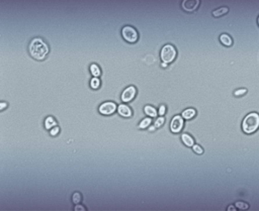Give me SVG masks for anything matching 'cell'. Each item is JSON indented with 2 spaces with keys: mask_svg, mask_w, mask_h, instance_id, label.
<instances>
[{
  "mask_svg": "<svg viewBox=\"0 0 259 211\" xmlns=\"http://www.w3.org/2000/svg\"><path fill=\"white\" fill-rule=\"evenodd\" d=\"M237 209V207L236 206H234V205H230V206H228V208H227V210L228 211H235Z\"/></svg>",
  "mask_w": 259,
  "mask_h": 211,
  "instance_id": "28",
  "label": "cell"
},
{
  "mask_svg": "<svg viewBox=\"0 0 259 211\" xmlns=\"http://www.w3.org/2000/svg\"><path fill=\"white\" fill-rule=\"evenodd\" d=\"M165 112H166V107H165L164 105H161L160 108H159V113L158 114H160L161 116H163V115L165 114Z\"/></svg>",
  "mask_w": 259,
  "mask_h": 211,
  "instance_id": "25",
  "label": "cell"
},
{
  "mask_svg": "<svg viewBox=\"0 0 259 211\" xmlns=\"http://www.w3.org/2000/svg\"><path fill=\"white\" fill-rule=\"evenodd\" d=\"M220 42L226 47H231L233 44L232 37L229 35H227V33H223V35H220Z\"/></svg>",
  "mask_w": 259,
  "mask_h": 211,
  "instance_id": "11",
  "label": "cell"
},
{
  "mask_svg": "<svg viewBox=\"0 0 259 211\" xmlns=\"http://www.w3.org/2000/svg\"><path fill=\"white\" fill-rule=\"evenodd\" d=\"M29 54L36 60H44L49 54V47L42 38H33L29 47Z\"/></svg>",
  "mask_w": 259,
  "mask_h": 211,
  "instance_id": "1",
  "label": "cell"
},
{
  "mask_svg": "<svg viewBox=\"0 0 259 211\" xmlns=\"http://www.w3.org/2000/svg\"><path fill=\"white\" fill-rule=\"evenodd\" d=\"M59 133H60V128H59V127L57 126V125H56V126H54V127H53V128L50 130L51 135H53V136L57 135V134H58Z\"/></svg>",
  "mask_w": 259,
  "mask_h": 211,
  "instance_id": "23",
  "label": "cell"
},
{
  "mask_svg": "<svg viewBox=\"0 0 259 211\" xmlns=\"http://www.w3.org/2000/svg\"><path fill=\"white\" fill-rule=\"evenodd\" d=\"M183 117L180 115H175L172 118L170 123V130L174 133H177L181 131L182 127H183Z\"/></svg>",
  "mask_w": 259,
  "mask_h": 211,
  "instance_id": "5",
  "label": "cell"
},
{
  "mask_svg": "<svg viewBox=\"0 0 259 211\" xmlns=\"http://www.w3.org/2000/svg\"><path fill=\"white\" fill-rule=\"evenodd\" d=\"M144 111H145L146 114H148L149 116H151V117H155L157 115L156 109H155L153 106H150V105L145 106V108H144Z\"/></svg>",
  "mask_w": 259,
  "mask_h": 211,
  "instance_id": "15",
  "label": "cell"
},
{
  "mask_svg": "<svg viewBox=\"0 0 259 211\" xmlns=\"http://www.w3.org/2000/svg\"><path fill=\"white\" fill-rule=\"evenodd\" d=\"M161 60L166 64L173 62L176 58V50L172 44H165L161 50Z\"/></svg>",
  "mask_w": 259,
  "mask_h": 211,
  "instance_id": "3",
  "label": "cell"
},
{
  "mask_svg": "<svg viewBox=\"0 0 259 211\" xmlns=\"http://www.w3.org/2000/svg\"><path fill=\"white\" fill-rule=\"evenodd\" d=\"M182 8H183L185 11L187 12H191L196 10V8L198 7L199 5V1L198 0H185V1L182 2Z\"/></svg>",
  "mask_w": 259,
  "mask_h": 211,
  "instance_id": "8",
  "label": "cell"
},
{
  "mask_svg": "<svg viewBox=\"0 0 259 211\" xmlns=\"http://www.w3.org/2000/svg\"><path fill=\"white\" fill-rule=\"evenodd\" d=\"M257 22H258V25H259V16H258V19H257Z\"/></svg>",
  "mask_w": 259,
  "mask_h": 211,
  "instance_id": "31",
  "label": "cell"
},
{
  "mask_svg": "<svg viewBox=\"0 0 259 211\" xmlns=\"http://www.w3.org/2000/svg\"><path fill=\"white\" fill-rule=\"evenodd\" d=\"M155 127H156V126H151V127H150V128H149V130H150V131H154V130H155Z\"/></svg>",
  "mask_w": 259,
  "mask_h": 211,
  "instance_id": "30",
  "label": "cell"
},
{
  "mask_svg": "<svg viewBox=\"0 0 259 211\" xmlns=\"http://www.w3.org/2000/svg\"><path fill=\"white\" fill-rule=\"evenodd\" d=\"M246 92H247L246 89H238V90H236L234 92V95L235 96H242V95L246 94Z\"/></svg>",
  "mask_w": 259,
  "mask_h": 211,
  "instance_id": "24",
  "label": "cell"
},
{
  "mask_svg": "<svg viewBox=\"0 0 259 211\" xmlns=\"http://www.w3.org/2000/svg\"><path fill=\"white\" fill-rule=\"evenodd\" d=\"M74 210H75V211H85L86 208L84 207V206H82V205L76 204V206H75V208H74Z\"/></svg>",
  "mask_w": 259,
  "mask_h": 211,
  "instance_id": "26",
  "label": "cell"
},
{
  "mask_svg": "<svg viewBox=\"0 0 259 211\" xmlns=\"http://www.w3.org/2000/svg\"><path fill=\"white\" fill-rule=\"evenodd\" d=\"M90 86L91 88L93 89H97L99 86H100V81L97 77H94V78L91 79V82H90Z\"/></svg>",
  "mask_w": 259,
  "mask_h": 211,
  "instance_id": "20",
  "label": "cell"
},
{
  "mask_svg": "<svg viewBox=\"0 0 259 211\" xmlns=\"http://www.w3.org/2000/svg\"><path fill=\"white\" fill-rule=\"evenodd\" d=\"M99 112L103 115H110L112 113H114V111L116 110V105L114 102L111 101H107L102 103L100 106H99Z\"/></svg>",
  "mask_w": 259,
  "mask_h": 211,
  "instance_id": "6",
  "label": "cell"
},
{
  "mask_svg": "<svg viewBox=\"0 0 259 211\" xmlns=\"http://www.w3.org/2000/svg\"><path fill=\"white\" fill-rule=\"evenodd\" d=\"M136 93H137V90L134 86H130L128 88H126L124 90L122 94V100L124 102H130L135 98Z\"/></svg>",
  "mask_w": 259,
  "mask_h": 211,
  "instance_id": "7",
  "label": "cell"
},
{
  "mask_svg": "<svg viewBox=\"0 0 259 211\" xmlns=\"http://www.w3.org/2000/svg\"><path fill=\"white\" fill-rule=\"evenodd\" d=\"M228 12H229V8L226 7V6H223V7H220V8H218V9L214 10L213 15L215 16V17H220V16L227 14Z\"/></svg>",
  "mask_w": 259,
  "mask_h": 211,
  "instance_id": "13",
  "label": "cell"
},
{
  "mask_svg": "<svg viewBox=\"0 0 259 211\" xmlns=\"http://www.w3.org/2000/svg\"><path fill=\"white\" fill-rule=\"evenodd\" d=\"M90 72H91V74H92L93 76L97 77V78L100 76V73H101L99 67L97 65H95V64H92V65L90 66Z\"/></svg>",
  "mask_w": 259,
  "mask_h": 211,
  "instance_id": "16",
  "label": "cell"
},
{
  "mask_svg": "<svg viewBox=\"0 0 259 211\" xmlns=\"http://www.w3.org/2000/svg\"><path fill=\"white\" fill-rule=\"evenodd\" d=\"M181 140L186 146H194V140L191 135L188 133H183L181 135Z\"/></svg>",
  "mask_w": 259,
  "mask_h": 211,
  "instance_id": "10",
  "label": "cell"
},
{
  "mask_svg": "<svg viewBox=\"0 0 259 211\" xmlns=\"http://www.w3.org/2000/svg\"><path fill=\"white\" fill-rule=\"evenodd\" d=\"M122 35L129 42H136L138 40V37H139L137 31L134 27L130 26V25H126V26L123 27Z\"/></svg>",
  "mask_w": 259,
  "mask_h": 211,
  "instance_id": "4",
  "label": "cell"
},
{
  "mask_svg": "<svg viewBox=\"0 0 259 211\" xmlns=\"http://www.w3.org/2000/svg\"><path fill=\"white\" fill-rule=\"evenodd\" d=\"M118 112L120 115H122L123 117H131L133 112H132V109L129 107L126 104H120L118 107Z\"/></svg>",
  "mask_w": 259,
  "mask_h": 211,
  "instance_id": "9",
  "label": "cell"
},
{
  "mask_svg": "<svg viewBox=\"0 0 259 211\" xmlns=\"http://www.w3.org/2000/svg\"><path fill=\"white\" fill-rule=\"evenodd\" d=\"M165 119L163 116H160L159 118H157V120L155 121V126L156 127H160L161 125H163V123H164Z\"/></svg>",
  "mask_w": 259,
  "mask_h": 211,
  "instance_id": "22",
  "label": "cell"
},
{
  "mask_svg": "<svg viewBox=\"0 0 259 211\" xmlns=\"http://www.w3.org/2000/svg\"><path fill=\"white\" fill-rule=\"evenodd\" d=\"M259 127V115L256 112L247 114L242 122V129L245 133L250 134L255 133Z\"/></svg>",
  "mask_w": 259,
  "mask_h": 211,
  "instance_id": "2",
  "label": "cell"
},
{
  "mask_svg": "<svg viewBox=\"0 0 259 211\" xmlns=\"http://www.w3.org/2000/svg\"><path fill=\"white\" fill-rule=\"evenodd\" d=\"M235 206L237 207V209H240V210H247L248 208H249V204L246 203V202H243V201H238L235 203Z\"/></svg>",
  "mask_w": 259,
  "mask_h": 211,
  "instance_id": "17",
  "label": "cell"
},
{
  "mask_svg": "<svg viewBox=\"0 0 259 211\" xmlns=\"http://www.w3.org/2000/svg\"><path fill=\"white\" fill-rule=\"evenodd\" d=\"M161 66H162L163 68H166L167 67V64L164 63V62H162V63H161Z\"/></svg>",
  "mask_w": 259,
  "mask_h": 211,
  "instance_id": "29",
  "label": "cell"
},
{
  "mask_svg": "<svg viewBox=\"0 0 259 211\" xmlns=\"http://www.w3.org/2000/svg\"><path fill=\"white\" fill-rule=\"evenodd\" d=\"M81 200H82V196L79 192H75V193L72 195V201H73V203L79 204L80 202H81Z\"/></svg>",
  "mask_w": 259,
  "mask_h": 211,
  "instance_id": "19",
  "label": "cell"
},
{
  "mask_svg": "<svg viewBox=\"0 0 259 211\" xmlns=\"http://www.w3.org/2000/svg\"><path fill=\"white\" fill-rule=\"evenodd\" d=\"M195 114H196V111H195L194 108H187V109L183 110V112L181 113V116L183 117L184 119L188 120V119L194 118Z\"/></svg>",
  "mask_w": 259,
  "mask_h": 211,
  "instance_id": "12",
  "label": "cell"
},
{
  "mask_svg": "<svg viewBox=\"0 0 259 211\" xmlns=\"http://www.w3.org/2000/svg\"><path fill=\"white\" fill-rule=\"evenodd\" d=\"M6 106H7V103H5V102H1V103H0V110L5 109Z\"/></svg>",
  "mask_w": 259,
  "mask_h": 211,
  "instance_id": "27",
  "label": "cell"
},
{
  "mask_svg": "<svg viewBox=\"0 0 259 211\" xmlns=\"http://www.w3.org/2000/svg\"><path fill=\"white\" fill-rule=\"evenodd\" d=\"M56 124H57L56 120H55V118L52 116L47 117L46 120H45V127H46L47 129H49V130H51L53 127L56 126Z\"/></svg>",
  "mask_w": 259,
  "mask_h": 211,
  "instance_id": "14",
  "label": "cell"
},
{
  "mask_svg": "<svg viewBox=\"0 0 259 211\" xmlns=\"http://www.w3.org/2000/svg\"><path fill=\"white\" fill-rule=\"evenodd\" d=\"M151 122H152V120H151V118H149V117L144 118L143 120L140 122L139 127H140V128H146V127H148L150 124H151Z\"/></svg>",
  "mask_w": 259,
  "mask_h": 211,
  "instance_id": "18",
  "label": "cell"
},
{
  "mask_svg": "<svg viewBox=\"0 0 259 211\" xmlns=\"http://www.w3.org/2000/svg\"><path fill=\"white\" fill-rule=\"evenodd\" d=\"M192 150H194V152L195 153H197V155H201V153H203V149L201 148V146H198V144H194V146H192Z\"/></svg>",
  "mask_w": 259,
  "mask_h": 211,
  "instance_id": "21",
  "label": "cell"
}]
</instances>
